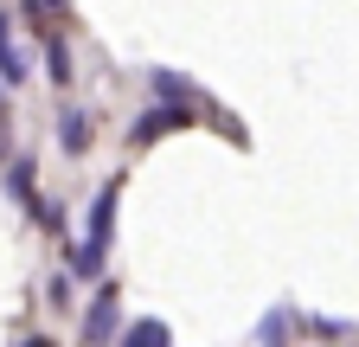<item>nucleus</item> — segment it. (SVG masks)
<instances>
[{
	"label": "nucleus",
	"mask_w": 359,
	"mask_h": 347,
	"mask_svg": "<svg viewBox=\"0 0 359 347\" xmlns=\"http://www.w3.org/2000/svg\"><path fill=\"white\" fill-rule=\"evenodd\" d=\"M109 238H116V181L97 193V206H90V232H83V244L71 251V277H103Z\"/></svg>",
	"instance_id": "nucleus-1"
},
{
	"label": "nucleus",
	"mask_w": 359,
	"mask_h": 347,
	"mask_svg": "<svg viewBox=\"0 0 359 347\" xmlns=\"http://www.w3.org/2000/svg\"><path fill=\"white\" fill-rule=\"evenodd\" d=\"M58 148L65 155H83L90 148V116L83 110H58Z\"/></svg>",
	"instance_id": "nucleus-2"
},
{
	"label": "nucleus",
	"mask_w": 359,
	"mask_h": 347,
	"mask_svg": "<svg viewBox=\"0 0 359 347\" xmlns=\"http://www.w3.org/2000/svg\"><path fill=\"white\" fill-rule=\"evenodd\" d=\"M83 334H90V341H109V334H116V289H103L97 302H90V322H83Z\"/></svg>",
	"instance_id": "nucleus-3"
},
{
	"label": "nucleus",
	"mask_w": 359,
	"mask_h": 347,
	"mask_svg": "<svg viewBox=\"0 0 359 347\" xmlns=\"http://www.w3.org/2000/svg\"><path fill=\"white\" fill-rule=\"evenodd\" d=\"M0 77H7V84H26V58L13 52V39H7V13H0Z\"/></svg>",
	"instance_id": "nucleus-4"
},
{
	"label": "nucleus",
	"mask_w": 359,
	"mask_h": 347,
	"mask_svg": "<svg viewBox=\"0 0 359 347\" xmlns=\"http://www.w3.org/2000/svg\"><path fill=\"white\" fill-rule=\"evenodd\" d=\"M173 122H187V110H161V116H142V122H135V142H154V136H167Z\"/></svg>",
	"instance_id": "nucleus-5"
},
{
	"label": "nucleus",
	"mask_w": 359,
	"mask_h": 347,
	"mask_svg": "<svg viewBox=\"0 0 359 347\" xmlns=\"http://www.w3.org/2000/svg\"><path fill=\"white\" fill-rule=\"evenodd\" d=\"M128 341H142V347L154 341V347H161V341H167V322H142V328H128Z\"/></svg>",
	"instance_id": "nucleus-6"
},
{
	"label": "nucleus",
	"mask_w": 359,
	"mask_h": 347,
	"mask_svg": "<svg viewBox=\"0 0 359 347\" xmlns=\"http://www.w3.org/2000/svg\"><path fill=\"white\" fill-rule=\"evenodd\" d=\"M45 58H52V77H58V84L71 77V58H65V46H58V39H52V52H45Z\"/></svg>",
	"instance_id": "nucleus-7"
}]
</instances>
